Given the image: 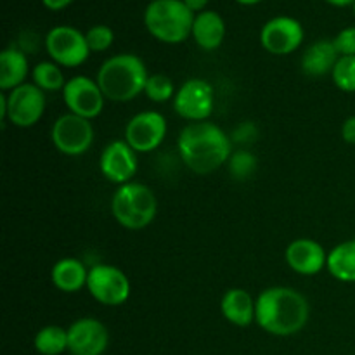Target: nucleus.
I'll return each instance as SVG.
<instances>
[{
	"label": "nucleus",
	"mask_w": 355,
	"mask_h": 355,
	"mask_svg": "<svg viewBox=\"0 0 355 355\" xmlns=\"http://www.w3.org/2000/svg\"><path fill=\"white\" fill-rule=\"evenodd\" d=\"M177 149L184 165L198 175L215 172L229 162L232 141L218 125L211 121L187 123L177 139Z\"/></svg>",
	"instance_id": "obj_1"
},
{
	"label": "nucleus",
	"mask_w": 355,
	"mask_h": 355,
	"mask_svg": "<svg viewBox=\"0 0 355 355\" xmlns=\"http://www.w3.org/2000/svg\"><path fill=\"white\" fill-rule=\"evenodd\" d=\"M309 315L307 298L290 286L267 288L257 298L255 322L269 335H297L309 322Z\"/></svg>",
	"instance_id": "obj_2"
},
{
	"label": "nucleus",
	"mask_w": 355,
	"mask_h": 355,
	"mask_svg": "<svg viewBox=\"0 0 355 355\" xmlns=\"http://www.w3.org/2000/svg\"><path fill=\"white\" fill-rule=\"evenodd\" d=\"M149 73L135 54H116L101 64L96 82L104 97L113 103H128L144 92Z\"/></svg>",
	"instance_id": "obj_3"
},
{
	"label": "nucleus",
	"mask_w": 355,
	"mask_h": 355,
	"mask_svg": "<svg viewBox=\"0 0 355 355\" xmlns=\"http://www.w3.org/2000/svg\"><path fill=\"white\" fill-rule=\"evenodd\" d=\"M111 214L121 227L139 231L153 224L158 214V200L146 184L128 182L118 186L111 198Z\"/></svg>",
	"instance_id": "obj_4"
},
{
	"label": "nucleus",
	"mask_w": 355,
	"mask_h": 355,
	"mask_svg": "<svg viewBox=\"0 0 355 355\" xmlns=\"http://www.w3.org/2000/svg\"><path fill=\"white\" fill-rule=\"evenodd\" d=\"M194 12L182 0H153L144 10L149 33L163 44H180L193 33Z\"/></svg>",
	"instance_id": "obj_5"
},
{
	"label": "nucleus",
	"mask_w": 355,
	"mask_h": 355,
	"mask_svg": "<svg viewBox=\"0 0 355 355\" xmlns=\"http://www.w3.org/2000/svg\"><path fill=\"white\" fill-rule=\"evenodd\" d=\"M45 113V94L35 83H23L9 92L0 94V118L14 127L30 128Z\"/></svg>",
	"instance_id": "obj_6"
},
{
	"label": "nucleus",
	"mask_w": 355,
	"mask_h": 355,
	"mask_svg": "<svg viewBox=\"0 0 355 355\" xmlns=\"http://www.w3.org/2000/svg\"><path fill=\"white\" fill-rule=\"evenodd\" d=\"M87 290L96 302L106 307H120L130 298V279L118 267L97 263L89 269Z\"/></svg>",
	"instance_id": "obj_7"
},
{
	"label": "nucleus",
	"mask_w": 355,
	"mask_h": 355,
	"mask_svg": "<svg viewBox=\"0 0 355 355\" xmlns=\"http://www.w3.org/2000/svg\"><path fill=\"white\" fill-rule=\"evenodd\" d=\"M45 49H47L49 58L55 64L64 66V68L82 66L90 55L85 33L66 24L55 26L49 31L45 37Z\"/></svg>",
	"instance_id": "obj_8"
},
{
	"label": "nucleus",
	"mask_w": 355,
	"mask_h": 355,
	"mask_svg": "<svg viewBox=\"0 0 355 355\" xmlns=\"http://www.w3.org/2000/svg\"><path fill=\"white\" fill-rule=\"evenodd\" d=\"M51 139L54 148L61 155H85L94 144V127L90 120L78 114L66 113L55 120L51 128Z\"/></svg>",
	"instance_id": "obj_9"
},
{
	"label": "nucleus",
	"mask_w": 355,
	"mask_h": 355,
	"mask_svg": "<svg viewBox=\"0 0 355 355\" xmlns=\"http://www.w3.org/2000/svg\"><path fill=\"white\" fill-rule=\"evenodd\" d=\"M214 87L203 78H191L184 82L173 97L175 113L191 123L207 121L214 111Z\"/></svg>",
	"instance_id": "obj_10"
},
{
	"label": "nucleus",
	"mask_w": 355,
	"mask_h": 355,
	"mask_svg": "<svg viewBox=\"0 0 355 355\" xmlns=\"http://www.w3.org/2000/svg\"><path fill=\"white\" fill-rule=\"evenodd\" d=\"M168 125L158 111H141L128 120L125 127V141L137 155L151 153L165 141Z\"/></svg>",
	"instance_id": "obj_11"
},
{
	"label": "nucleus",
	"mask_w": 355,
	"mask_h": 355,
	"mask_svg": "<svg viewBox=\"0 0 355 355\" xmlns=\"http://www.w3.org/2000/svg\"><path fill=\"white\" fill-rule=\"evenodd\" d=\"M62 101L69 113L92 121L94 118L103 113L106 97L96 80L78 75L66 82L64 89H62Z\"/></svg>",
	"instance_id": "obj_12"
},
{
	"label": "nucleus",
	"mask_w": 355,
	"mask_h": 355,
	"mask_svg": "<svg viewBox=\"0 0 355 355\" xmlns=\"http://www.w3.org/2000/svg\"><path fill=\"white\" fill-rule=\"evenodd\" d=\"M304 26L290 16H277L267 21L260 31V44L269 54L288 55L304 42Z\"/></svg>",
	"instance_id": "obj_13"
},
{
	"label": "nucleus",
	"mask_w": 355,
	"mask_h": 355,
	"mask_svg": "<svg viewBox=\"0 0 355 355\" xmlns=\"http://www.w3.org/2000/svg\"><path fill=\"white\" fill-rule=\"evenodd\" d=\"M110 345V331L96 318H80L68 328L71 355H103Z\"/></svg>",
	"instance_id": "obj_14"
},
{
	"label": "nucleus",
	"mask_w": 355,
	"mask_h": 355,
	"mask_svg": "<svg viewBox=\"0 0 355 355\" xmlns=\"http://www.w3.org/2000/svg\"><path fill=\"white\" fill-rule=\"evenodd\" d=\"M99 168L104 179L123 186L132 182L139 168L137 153L127 144V141H113L103 149L99 159Z\"/></svg>",
	"instance_id": "obj_15"
},
{
	"label": "nucleus",
	"mask_w": 355,
	"mask_h": 355,
	"mask_svg": "<svg viewBox=\"0 0 355 355\" xmlns=\"http://www.w3.org/2000/svg\"><path fill=\"white\" fill-rule=\"evenodd\" d=\"M284 260L293 272L300 276H315L328 266V253L324 252L321 243L300 238L288 245Z\"/></svg>",
	"instance_id": "obj_16"
},
{
	"label": "nucleus",
	"mask_w": 355,
	"mask_h": 355,
	"mask_svg": "<svg viewBox=\"0 0 355 355\" xmlns=\"http://www.w3.org/2000/svg\"><path fill=\"white\" fill-rule=\"evenodd\" d=\"M220 311L231 324L246 328L255 321L257 300H253L252 295L243 288H231L222 297Z\"/></svg>",
	"instance_id": "obj_17"
},
{
	"label": "nucleus",
	"mask_w": 355,
	"mask_h": 355,
	"mask_svg": "<svg viewBox=\"0 0 355 355\" xmlns=\"http://www.w3.org/2000/svg\"><path fill=\"white\" fill-rule=\"evenodd\" d=\"M340 54L333 40H318L305 49L302 55V71L309 76H324L333 73Z\"/></svg>",
	"instance_id": "obj_18"
},
{
	"label": "nucleus",
	"mask_w": 355,
	"mask_h": 355,
	"mask_svg": "<svg viewBox=\"0 0 355 355\" xmlns=\"http://www.w3.org/2000/svg\"><path fill=\"white\" fill-rule=\"evenodd\" d=\"M89 279V269L83 266L82 260L66 257L58 260L51 270V281L62 293H78L87 286Z\"/></svg>",
	"instance_id": "obj_19"
},
{
	"label": "nucleus",
	"mask_w": 355,
	"mask_h": 355,
	"mask_svg": "<svg viewBox=\"0 0 355 355\" xmlns=\"http://www.w3.org/2000/svg\"><path fill=\"white\" fill-rule=\"evenodd\" d=\"M191 37L203 51H215L220 47L225 37V23L220 14L215 10H203L196 14Z\"/></svg>",
	"instance_id": "obj_20"
},
{
	"label": "nucleus",
	"mask_w": 355,
	"mask_h": 355,
	"mask_svg": "<svg viewBox=\"0 0 355 355\" xmlns=\"http://www.w3.org/2000/svg\"><path fill=\"white\" fill-rule=\"evenodd\" d=\"M30 64L23 51L16 47L3 49L0 54V89L2 92L16 89L26 83Z\"/></svg>",
	"instance_id": "obj_21"
},
{
	"label": "nucleus",
	"mask_w": 355,
	"mask_h": 355,
	"mask_svg": "<svg viewBox=\"0 0 355 355\" xmlns=\"http://www.w3.org/2000/svg\"><path fill=\"white\" fill-rule=\"evenodd\" d=\"M326 269L342 283H355V239L340 243L328 253Z\"/></svg>",
	"instance_id": "obj_22"
},
{
	"label": "nucleus",
	"mask_w": 355,
	"mask_h": 355,
	"mask_svg": "<svg viewBox=\"0 0 355 355\" xmlns=\"http://www.w3.org/2000/svg\"><path fill=\"white\" fill-rule=\"evenodd\" d=\"M33 347L40 355H61L62 352H68V329L54 324L38 329Z\"/></svg>",
	"instance_id": "obj_23"
},
{
	"label": "nucleus",
	"mask_w": 355,
	"mask_h": 355,
	"mask_svg": "<svg viewBox=\"0 0 355 355\" xmlns=\"http://www.w3.org/2000/svg\"><path fill=\"white\" fill-rule=\"evenodd\" d=\"M31 78L33 83L42 89L44 92H55V90L64 89L66 82L64 75H62L61 66L55 64L54 61H42L31 69Z\"/></svg>",
	"instance_id": "obj_24"
},
{
	"label": "nucleus",
	"mask_w": 355,
	"mask_h": 355,
	"mask_svg": "<svg viewBox=\"0 0 355 355\" xmlns=\"http://www.w3.org/2000/svg\"><path fill=\"white\" fill-rule=\"evenodd\" d=\"M227 166L229 173L236 180H246L255 173L259 162H257V156L253 153L246 151V149H239V151L232 153L227 162Z\"/></svg>",
	"instance_id": "obj_25"
},
{
	"label": "nucleus",
	"mask_w": 355,
	"mask_h": 355,
	"mask_svg": "<svg viewBox=\"0 0 355 355\" xmlns=\"http://www.w3.org/2000/svg\"><path fill=\"white\" fill-rule=\"evenodd\" d=\"M331 76L336 89L342 92H355V55H340Z\"/></svg>",
	"instance_id": "obj_26"
},
{
	"label": "nucleus",
	"mask_w": 355,
	"mask_h": 355,
	"mask_svg": "<svg viewBox=\"0 0 355 355\" xmlns=\"http://www.w3.org/2000/svg\"><path fill=\"white\" fill-rule=\"evenodd\" d=\"M175 87L173 82L166 75H149L148 83H146L144 94L153 103H166V101L175 97Z\"/></svg>",
	"instance_id": "obj_27"
},
{
	"label": "nucleus",
	"mask_w": 355,
	"mask_h": 355,
	"mask_svg": "<svg viewBox=\"0 0 355 355\" xmlns=\"http://www.w3.org/2000/svg\"><path fill=\"white\" fill-rule=\"evenodd\" d=\"M85 38L90 52H104L113 45L114 33L106 24H96L90 30H87Z\"/></svg>",
	"instance_id": "obj_28"
},
{
	"label": "nucleus",
	"mask_w": 355,
	"mask_h": 355,
	"mask_svg": "<svg viewBox=\"0 0 355 355\" xmlns=\"http://www.w3.org/2000/svg\"><path fill=\"white\" fill-rule=\"evenodd\" d=\"M336 51L340 55H355V26L343 28L335 38H333Z\"/></svg>",
	"instance_id": "obj_29"
},
{
	"label": "nucleus",
	"mask_w": 355,
	"mask_h": 355,
	"mask_svg": "<svg viewBox=\"0 0 355 355\" xmlns=\"http://www.w3.org/2000/svg\"><path fill=\"white\" fill-rule=\"evenodd\" d=\"M257 127L252 123V121H245V123L239 125L238 128L234 130V134H232V141L239 142V144H248V142H253L257 137Z\"/></svg>",
	"instance_id": "obj_30"
},
{
	"label": "nucleus",
	"mask_w": 355,
	"mask_h": 355,
	"mask_svg": "<svg viewBox=\"0 0 355 355\" xmlns=\"http://www.w3.org/2000/svg\"><path fill=\"white\" fill-rule=\"evenodd\" d=\"M342 137L349 144H355V116L347 118L342 125Z\"/></svg>",
	"instance_id": "obj_31"
},
{
	"label": "nucleus",
	"mask_w": 355,
	"mask_h": 355,
	"mask_svg": "<svg viewBox=\"0 0 355 355\" xmlns=\"http://www.w3.org/2000/svg\"><path fill=\"white\" fill-rule=\"evenodd\" d=\"M71 2L73 0H42V3L51 10H62L66 9Z\"/></svg>",
	"instance_id": "obj_32"
},
{
	"label": "nucleus",
	"mask_w": 355,
	"mask_h": 355,
	"mask_svg": "<svg viewBox=\"0 0 355 355\" xmlns=\"http://www.w3.org/2000/svg\"><path fill=\"white\" fill-rule=\"evenodd\" d=\"M184 3L187 6V9L191 10V12H203L205 7L208 6V0H182Z\"/></svg>",
	"instance_id": "obj_33"
},
{
	"label": "nucleus",
	"mask_w": 355,
	"mask_h": 355,
	"mask_svg": "<svg viewBox=\"0 0 355 355\" xmlns=\"http://www.w3.org/2000/svg\"><path fill=\"white\" fill-rule=\"evenodd\" d=\"M326 2L336 7H345V6H354L355 0H326Z\"/></svg>",
	"instance_id": "obj_34"
},
{
	"label": "nucleus",
	"mask_w": 355,
	"mask_h": 355,
	"mask_svg": "<svg viewBox=\"0 0 355 355\" xmlns=\"http://www.w3.org/2000/svg\"><path fill=\"white\" fill-rule=\"evenodd\" d=\"M236 2L243 3V6H255V3L262 2V0H236Z\"/></svg>",
	"instance_id": "obj_35"
},
{
	"label": "nucleus",
	"mask_w": 355,
	"mask_h": 355,
	"mask_svg": "<svg viewBox=\"0 0 355 355\" xmlns=\"http://www.w3.org/2000/svg\"><path fill=\"white\" fill-rule=\"evenodd\" d=\"M354 14H355V3H354Z\"/></svg>",
	"instance_id": "obj_36"
}]
</instances>
